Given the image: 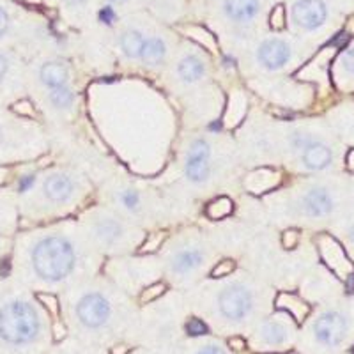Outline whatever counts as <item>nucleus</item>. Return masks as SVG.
<instances>
[{
	"label": "nucleus",
	"mask_w": 354,
	"mask_h": 354,
	"mask_svg": "<svg viewBox=\"0 0 354 354\" xmlns=\"http://www.w3.org/2000/svg\"><path fill=\"white\" fill-rule=\"evenodd\" d=\"M41 335V317L30 303L15 299L0 306V342L24 347Z\"/></svg>",
	"instance_id": "1"
},
{
	"label": "nucleus",
	"mask_w": 354,
	"mask_h": 354,
	"mask_svg": "<svg viewBox=\"0 0 354 354\" xmlns=\"http://www.w3.org/2000/svg\"><path fill=\"white\" fill-rule=\"evenodd\" d=\"M32 266L46 282H61L75 268V250L61 236L44 238L34 246Z\"/></svg>",
	"instance_id": "2"
},
{
	"label": "nucleus",
	"mask_w": 354,
	"mask_h": 354,
	"mask_svg": "<svg viewBox=\"0 0 354 354\" xmlns=\"http://www.w3.org/2000/svg\"><path fill=\"white\" fill-rule=\"evenodd\" d=\"M252 305H254V298L245 286H230L221 290L218 296L220 314L232 322L243 321L250 314Z\"/></svg>",
	"instance_id": "3"
},
{
	"label": "nucleus",
	"mask_w": 354,
	"mask_h": 354,
	"mask_svg": "<svg viewBox=\"0 0 354 354\" xmlns=\"http://www.w3.org/2000/svg\"><path fill=\"white\" fill-rule=\"evenodd\" d=\"M78 321L88 330H97L105 326L110 317V305L105 296L97 292L85 294L77 305Z\"/></svg>",
	"instance_id": "4"
},
{
	"label": "nucleus",
	"mask_w": 354,
	"mask_h": 354,
	"mask_svg": "<svg viewBox=\"0 0 354 354\" xmlns=\"http://www.w3.org/2000/svg\"><path fill=\"white\" fill-rule=\"evenodd\" d=\"M314 333L322 346H338L347 333V319L338 312H326L314 322Z\"/></svg>",
	"instance_id": "5"
},
{
	"label": "nucleus",
	"mask_w": 354,
	"mask_h": 354,
	"mask_svg": "<svg viewBox=\"0 0 354 354\" xmlns=\"http://www.w3.org/2000/svg\"><path fill=\"white\" fill-rule=\"evenodd\" d=\"M294 21L306 30H315L326 21L328 11L322 0H298L292 8Z\"/></svg>",
	"instance_id": "6"
},
{
	"label": "nucleus",
	"mask_w": 354,
	"mask_h": 354,
	"mask_svg": "<svg viewBox=\"0 0 354 354\" xmlns=\"http://www.w3.org/2000/svg\"><path fill=\"white\" fill-rule=\"evenodd\" d=\"M259 62L268 69H280L289 62L290 48L282 39H270L259 46Z\"/></svg>",
	"instance_id": "7"
},
{
	"label": "nucleus",
	"mask_w": 354,
	"mask_h": 354,
	"mask_svg": "<svg viewBox=\"0 0 354 354\" xmlns=\"http://www.w3.org/2000/svg\"><path fill=\"white\" fill-rule=\"evenodd\" d=\"M303 209L308 216L319 218L326 216L333 211V198L326 189L314 188L303 197Z\"/></svg>",
	"instance_id": "8"
},
{
	"label": "nucleus",
	"mask_w": 354,
	"mask_h": 354,
	"mask_svg": "<svg viewBox=\"0 0 354 354\" xmlns=\"http://www.w3.org/2000/svg\"><path fill=\"white\" fill-rule=\"evenodd\" d=\"M44 195L53 202H64L73 195L75 185L64 174H52L44 179Z\"/></svg>",
	"instance_id": "9"
},
{
	"label": "nucleus",
	"mask_w": 354,
	"mask_h": 354,
	"mask_svg": "<svg viewBox=\"0 0 354 354\" xmlns=\"http://www.w3.org/2000/svg\"><path fill=\"white\" fill-rule=\"evenodd\" d=\"M303 165L310 170H322L331 163V151L328 145L312 140L303 149Z\"/></svg>",
	"instance_id": "10"
},
{
	"label": "nucleus",
	"mask_w": 354,
	"mask_h": 354,
	"mask_svg": "<svg viewBox=\"0 0 354 354\" xmlns=\"http://www.w3.org/2000/svg\"><path fill=\"white\" fill-rule=\"evenodd\" d=\"M225 12L230 20L245 24L259 12V0H225Z\"/></svg>",
	"instance_id": "11"
},
{
	"label": "nucleus",
	"mask_w": 354,
	"mask_h": 354,
	"mask_svg": "<svg viewBox=\"0 0 354 354\" xmlns=\"http://www.w3.org/2000/svg\"><path fill=\"white\" fill-rule=\"evenodd\" d=\"M204 261V255L202 252L194 248H188V250H181L179 254L174 255L172 262H170V268L176 274H186V273H192L202 264Z\"/></svg>",
	"instance_id": "12"
},
{
	"label": "nucleus",
	"mask_w": 354,
	"mask_h": 354,
	"mask_svg": "<svg viewBox=\"0 0 354 354\" xmlns=\"http://www.w3.org/2000/svg\"><path fill=\"white\" fill-rule=\"evenodd\" d=\"M41 82H43L46 87L55 88L62 87V85H68L69 80V71L64 64L61 62H48L44 64L39 71Z\"/></svg>",
	"instance_id": "13"
},
{
	"label": "nucleus",
	"mask_w": 354,
	"mask_h": 354,
	"mask_svg": "<svg viewBox=\"0 0 354 354\" xmlns=\"http://www.w3.org/2000/svg\"><path fill=\"white\" fill-rule=\"evenodd\" d=\"M94 232L101 239V243L115 245L122 238V225L113 218H100L94 225Z\"/></svg>",
	"instance_id": "14"
},
{
	"label": "nucleus",
	"mask_w": 354,
	"mask_h": 354,
	"mask_svg": "<svg viewBox=\"0 0 354 354\" xmlns=\"http://www.w3.org/2000/svg\"><path fill=\"white\" fill-rule=\"evenodd\" d=\"M261 340L268 346H283L289 340V330L286 324L277 321L266 322L264 326L261 328Z\"/></svg>",
	"instance_id": "15"
},
{
	"label": "nucleus",
	"mask_w": 354,
	"mask_h": 354,
	"mask_svg": "<svg viewBox=\"0 0 354 354\" xmlns=\"http://www.w3.org/2000/svg\"><path fill=\"white\" fill-rule=\"evenodd\" d=\"M165 53H167L165 43H163L160 37H149V39H145L140 59L147 66H158L163 59H165Z\"/></svg>",
	"instance_id": "16"
},
{
	"label": "nucleus",
	"mask_w": 354,
	"mask_h": 354,
	"mask_svg": "<svg viewBox=\"0 0 354 354\" xmlns=\"http://www.w3.org/2000/svg\"><path fill=\"white\" fill-rule=\"evenodd\" d=\"M209 158H188L186 156V176L189 181L204 183L209 177Z\"/></svg>",
	"instance_id": "17"
},
{
	"label": "nucleus",
	"mask_w": 354,
	"mask_h": 354,
	"mask_svg": "<svg viewBox=\"0 0 354 354\" xmlns=\"http://www.w3.org/2000/svg\"><path fill=\"white\" fill-rule=\"evenodd\" d=\"M179 75L185 82H197L204 75V62L195 55L185 57L179 64Z\"/></svg>",
	"instance_id": "18"
},
{
	"label": "nucleus",
	"mask_w": 354,
	"mask_h": 354,
	"mask_svg": "<svg viewBox=\"0 0 354 354\" xmlns=\"http://www.w3.org/2000/svg\"><path fill=\"white\" fill-rule=\"evenodd\" d=\"M144 36L137 30H129L121 37V48L126 57L129 59H138L142 55V48H144Z\"/></svg>",
	"instance_id": "19"
},
{
	"label": "nucleus",
	"mask_w": 354,
	"mask_h": 354,
	"mask_svg": "<svg viewBox=\"0 0 354 354\" xmlns=\"http://www.w3.org/2000/svg\"><path fill=\"white\" fill-rule=\"evenodd\" d=\"M50 103H52L55 109H68V106L73 105V96L71 88L68 85H62V87H55L50 91Z\"/></svg>",
	"instance_id": "20"
},
{
	"label": "nucleus",
	"mask_w": 354,
	"mask_h": 354,
	"mask_svg": "<svg viewBox=\"0 0 354 354\" xmlns=\"http://www.w3.org/2000/svg\"><path fill=\"white\" fill-rule=\"evenodd\" d=\"M232 209H234L232 201L227 197H220L214 202H211L209 207H207V214H209L213 220H218V218H223L227 216V214L232 213Z\"/></svg>",
	"instance_id": "21"
},
{
	"label": "nucleus",
	"mask_w": 354,
	"mask_h": 354,
	"mask_svg": "<svg viewBox=\"0 0 354 354\" xmlns=\"http://www.w3.org/2000/svg\"><path fill=\"white\" fill-rule=\"evenodd\" d=\"M209 144L205 140L192 142L188 149V158H209Z\"/></svg>",
	"instance_id": "22"
},
{
	"label": "nucleus",
	"mask_w": 354,
	"mask_h": 354,
	"mask_svg": "<svg viewBox=\"0 0 354 354\" xmlns=\"http://www.w3.org/2000/svg\"><path fill=\"white\" fill-rule=\"evenodd\" d=\"M121 202L126 209L129 211H137L138 207H140V197H138L137 192H133V189H126V192H122Z\"/></svg>",
	"instance_id": "23"
},
{
	"label": "nucleus",
	"mask_w": 354,
	"mask_h": 354,
	"mask_svg": "<svg viewBox=\"0 0 354 354\" xmlns=\"http://www.w3.org/2000/svg\"><path fill=\"white\" fill-rule=\"evenodd\" d=\"M163 292H165V283H154V286H151L149 289H145L144 292H142V301H153V299H156L158 296H161Z\"/></svg>",
	"instance_id": "24"
},
{
	"label": "nucleus",
	"mask_w": 354,
	"mask_h": 354,
	"mask_svg": "<svg viewBox=\"0 0 354 354\" xmlns=\"http://www.w3.org/2000/svg\"><path fill=\"white\" fill-rule=\"evenodd\" d=\"M186 331L188 335H194V337H198V335L207 333V326H205V322L201 321V319H192L186 324Z\"/></svg>",
	"instance_id": "25"
},
{
	"label": "nucleus",
	"mask_w": 354,
	"mask_h": 354,
	"mask_svg": "<svg viewBox=\"0 0 354 354\" xmlns=\"http://www.w3.org/2000/svg\"><path fill=\"white\" fill-rule=\"evenodd\" d=\"M283 25H286V12H283L282 6H278V8L271 12V27L283 28Z\"/></svg>",
	"instance_id": "26"
},
{
	"label": "nucleus",
	"mask_w": 354,
	"mask_h": 354,
	"mask_svg": "<svg viewBox=\"0 0 354 354\" xmlns=\"http://www.w3.org/2000/svg\"><path fill=\"white\" fill-rule=\"evenodd\" d=\"M234 268H236V266H234L232 261L220 262V264H218L216 268H214V270H213V277H216V278L218 277H225V274L232 273Z\"/></svg>",
	"instance_id": "27"
},
{
	"label": "nucleus",
	"mask_w": 354,
	"mask_h": 354,
	"mask_svg": "<svg viewBox=\"0 0 354 354\" xmlns=\"http://www.w3.org/2000/svg\"><path fill=\"white\" fill-rule=\"evenodd\" d=\"M39 299L44 303V305L48 306L50 312H52L53 315L59 314V301H57L55 296H48V294H39Z\"/></svg>",
	"instance_id": "28"
},
{
	"label": "nucleus",
	"mask_w": 354,
	"mask_h": 354,
	"mask_svg": "<svg viewBox=\"0 0 354 354\" xmlns=\"http://www.w3.org/2000/svg\"><path fill=\"white\" fill-rule=\"evenodd\" d=\"M342 64L344 68L347 69L349 73H354V48L347 50L346 53L342 55Z\"/></svg>",
	"instance_id": "29"
},
{
	"label": "nucleus",
	"mask_w": 354,
	"mask_h": 354,
	"mask_svg": "<svg viewBox=\"0 0 354 354\" xmlns=\"http://www.w3.org/2000/svg\"><path fill=\"white\" fill-rule=\"evenodd\" d=\"M100 20L103 21V24H112L113 20H115V12H113L112 8H105V9H101L100 12Z\"/></svg>",
	"instance_id": "30"
},
{
	"label": "nucleus",
	"mask_w": 354,
	"mask_h": 354,
	"mask_svg": "<svg viewBox=\"0 0 354 354\" xmlns=\"http://www.w3.org/2000/svg\"><path fill=\"white\" fill-rule=\"evenodd\" d=\"M296 239H298V234L294 232V230H287V232L283 234V246H286V248H292V246L296 245Z\"/></svg>",
	"instance_id": "31"
},
{
	"label": "nucleus",
	"mask_w": 354,
	"mask_h": 354,
	"mask_svg": "<svg viewBox=\"0 0 354 354\" xmlns=\"http://www.w3.org/2000/svg\"><path fill=\"white\" fill-rule=\"evenodd\" d=\"M195 354H225V353H223V349H220L218 346H213V344H211V346L201 347Z\"/></svg>",
	"instance_id": "32"
},
{
	"label": "nucleus",
	"mask_w": 354,
	"mask_h": 354,
	"mask_svg": "<svg viewBox=\"0 0 354 354\" xmlns=\"http://www.w3.org/2000/svg\"><path fill=\"white\" fill-rule=\"evenodd\" d=\"M8 25H9L8 12L4 11V8H0V36L8 30Z\"/></svg>",
	"instance_id": "33"
},
{
	"label": "nucleus",
	"mask_w": 354,
	"mask_h": 354,
	"mask_svg": "<svg viewBox=\"0 0 354 354\" xmlns=\"http://www.w3.org/2000/svg\"><path fill=\"white\" fill-rule=\"evenodd\" d=\"M34 183V176H24L20 179V192H25V189H28L30 186H32Z\"/></svg>",
	"instance_id": "34"
},
{
	"label": "nucleus",
	"mask_w": 354,
	"mask_h": 354,
	"mask_svg": "<svg viewBox=\"0 0 354 354\" xmlns=\"http://www.w3.org/2000/svg\"><path fill=\"white\" fill-rule=\"evenodd\" d=\"M8 68H9V62L8 59H6L2 53H0V80L6 77V73H8Z\"/></svg>",
	"instance_id": "35"
},
{
	"label": "nucleus",
	"mask_w": 354,
	"mask_h": 354,
	"mask_svg": "<svg viewBox=\"0 0 354 354\" xmlns=\"http://www.w3.org/2000/svg\"><path fill=\"white\" fill-rule=\"evenodd\" d=\"M230 347H232V349H236V351H241V349H245V340H243V338H232V340H230Z\"/></svg>",
	"instance_id": "36"
},
{
	"label": "nucleus",
	"mask_w": 354,
	"mask_h": 354,
	"mask_svg": "<svg viewBox=\"0 0 354 354\" xmlns=\"http://www.w3.org/2000/svg\"><path fill=\"white\" fill-rule=\"evenodd\" d=\"M126 353H128V347L119 346V347H115V349H113L112 354H126Z\"/></svg>",
	"instance_id": "37"
},
{
	"label": "nucleus",
	"mask_w": 354,
	"mask_h": 354,
	"mask_svg": "<svg viewBox=\"0 0 354 354\" xmlns=\"http://www.w3.org/2000/svg\"><path fill=\"white\" fill-rule=\"evenodd\" d=\"M110 2H113V4H122V2H126V0H110Z\"/></svg>",
	"instance_id": "38"
},
{
	"label": "nucleus",
	"mask_w": 354,
	"mask_h": 354,
	"mask_svg": "<svg viewBox=\"0 0 354 354\" xmlns=\"http://www.w3.org/2000/svg\"><path fill=\"white\" fill-rule=\"evenodd\" d=\"M349 238L353 239V241H354V227H353V229H351V232H349Z\"/></svg>",
	"instance_id": "39"
}]
</instances>
